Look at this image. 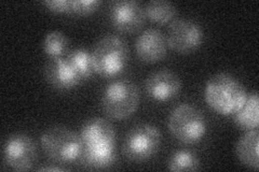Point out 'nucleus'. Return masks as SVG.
Listing matches in <instances>:
<instances>
[{
    "label": "nucleus",
    "instance_id": "nucleus-13",
    "mask_svg": "<svg viewBox=\"0 0 259 172\" xmlns=\"http://www.w3.org/2000/svg\"><path fill=\"white\" fill-rule=\"evenodd\" d=\"M83 146L116 144V130L111 123L102 118H94L84 123L80 133Z\"/></svg>",
    "mask_w": 259,
    "mask_h": 172
},
{
    "label": "nucleus",
    "instance_id": "nucleus-4",
    "mask_svg": "<svg viewBox=\"0 0 259 172\" xmlns=\"http://www.w3.org/2000/svg\"><path fill=\"white\" fill-rule=\"evenodd\" d=\"M40 142L47 156L63 165L79 160L82 152V141L80 136L61 125L46 129L40 137Z\"/></svg>",
    "mask_w": 259,
    "mask_h": 172
},
{
    "label": "nucleus",
    "instance_id": "nucleus-14",
    "mask_svg": "<svg viewBox=\"0 0 259 172\" xmlns=\"http://www.w3.org/2000/svg\"><path fill=\"white\" fill-rule=\"evenodd\" d=\"M117 159V146H83L79 161L84 168L90 170H104L110 168Z\"/></svg>",
    "mask_w": 259,
    "mask_h": 172
},
{
    "label": "nucleus",
    "instance_id": "nucleus-21",
    "mask_svg": "<svg viewBox=\"0 0 259 172\" xmlns=\"http://www.w3.org/2000/svg\"><path fill=\"white\" fill-rule=\"evenodd\" d=\"M100 6V0H71L70 14L89 15L99 9Z\"/></svg>",
    "mask_w": 259,
    "mask_h": 172
},
{
    "label": "nucleus",
    "instance_id": "nucleus-11",
    "mask_svg": "<svg viewBox=\"0 0 259 172\" xmlns=\"http://www.w3.org/2000/svg\"><path fill=\"white\" fill-rule=\"evenodd\" d=\"M145 89L153 100L168 101L181 92L182 80L173 71L159 70L153 72L146 80Z\"/></svg>",
    "mask_w": 259,
    "mask_h": 172
},
{
    "label": "nucleus",
    "instance_id": "nucleus-2",
    "mask_svg": "<svg viewBox=\"0 0 259 172\" xmlns=\"http://www.w3.org/2000/svg\"><path fill=\"white\" fill-rule=\"evenodd\" d=\"M94 70L105 78H116L125 69L128 61V50L125 41L115 35L101 38L92 51Z\"/></svg>",
    "mask_w": 259,
    "mask_h": 172
},
{
    "label": "nucleus",
    "instance_id": "nucleus-5",
    "mask_svg": "<svg viewBox=\"0 0 259 172\" xmlns=\"http://www.w3.org/2000/svg\"><path fill=\"white\" fill-rule=\"evenodd\" d=\"M167 127L172 136L182 143L200 142L206 134V120L194 105L183 103L177 105L168 117Z\"/></svg>",
    "mask_w": 259,
    "mask_h": 172
},
{
    "label": "nucleus",
    "instance_id": "nucleus-7",
    "mask_svg": "<svg viewBox=\"0 0 259 172\" xmlns=\"http://www.w3.org/2000/svg\"><path fill=\"white\" fill-rule=\"evenodd\" d=\"M38 159L37 144L25 134H14L7 138L4 144V160L15 171L30 170Z\"/></svg>",
    "mask_w": 259,
    "mask_h": 172
},
{
    "label": "nucleus",
    "instance_id": "nucleus-8",
    "mask_svg": "<svg viewBox=\"0 0 259 172\" xmlns=\"http://www.w3.org/2000/svg\"><path fill=\"white\" fill-rule=\"evenodd\" d=\"M203 29L199 23L187 19L174 20L168 26L167 46L176 53L190 54L203 42Z\"/></svg>",
    "mask_w": 259,
    "mask_h": 172
},
{
    "label": "nucleus",
    "instance_id": "nucleus-20",
    "mask_svg": "<svg viewBox=\"0 0 259 172\" xmlns=\"http://www.w3.org/2000/svg\"><path fill=\"white\" fill-rule=\"evenodd\" d=\"M68 47V38L59 30L50 31L44 40V51L51 60L66 56Z\"/></svg>",
    "mask_w": 259,
    "mask_h": 172
},
{
    "label": "nucleus",
    "instance_id": "nucleus-17",
    "mask_svg": "<svg viewBox=\"0 0 259 172\" xmlns=\"http://www.w3.org/2000/svg\"><path fill=\"white\" fill-rule=\"evenodd\" d=\"M146 18L158 24L173 22L177 15L176 7L167 0H150L145 7Z\"/></svg>",
    "mask_w": 259,
    "mask_h": 172
},
{
    "label": "nucleus",
    "instance_id": "nucleus-23",
    "mask_svg": "<svg viewBox=\"0 0 259 172\" xmlns=\"http://www.w3.org/2000/svg\"><path fill=\"white\" fill-rule=\"evenodd\" d=\"M38 171H66V168L63 167H58V166H45V167H40L37 169Z\"/></svg>",
    "mask_w": 259,
    "mask_h": 172
},
{
    "label": "nucleus",
    "instance_id": "nucleus-9",
    "mask_svg": "<svg viewBox=\"0 0 259 172\" xmlns=\"http://www.w3.org/2000/svg\"><path fill=\"white\" fill-rule=\"evenodd\" d=\"M109 20L112 27L124 34H134L145 24V8L135 0H117L110 5Z\"/></svg>",
    "mask_w": 259,
    "mask_h": 172
},
{
    "label": "nucleus",
    "instance_id": "nucleus-12",
    "mask_svg": "<svg viewBox=\"0 0 259 172\" xmlns=\"http://www.w3.org/2000/svg\"><path fill=\"white\" fill-rule=\"evenodd\" d=\"M45 76L49 84L61 91L75 88L82 82L66 57L52 59L49 62L45 69Z\"/></svg>",
    "mask_w": 259,
    "mask_h": 172
},
{
    "label": "nucleus",
    "instance_id": "nucleus-16",
    "mask_svg": "<svg viewBox=\"0 0 259 172\" xmlns=\"http://www.w3.org/2000/svg\"><path fill=\"white\" fill-rule=\"evenodd\" d=\"M233 121L242 130L258 129L259 124V100L257 92L247 95L245 102L233 114Z\"/></svg>",
    "mask_w": 259,
    "mask_h": 172
},
{
    "label": "nucleus",
    "instance_id": "nucleus-6",
    "mask_svg": "<svg viewBox=\"0 0 259 172\" xmlns=\"http://www.w3.org/2000/svg\"><path fill=\"white\" fill-rule=\"evenodd\" d=\"M161 146L159 129L150 124H139L128 130L123 141L124 156L132 161L152 158Z\"/></svg>",
    "mask_w": 259,
    "mask_h": 172
},
{
    "label": "nucleus",
    "instance_id": "nucleus-18",
    "mask_svg": "<svg viewBox=\"0 0 259 172\" xmlns=\"http://www.w3.org/2000/svg\"><path fill=\"white\" fill-rule=\"evenodd\" d=\"M82 81L89 80L95 72L92 60V53L85 48H76L65 56Z\"/></svg>",
    "mask_w": 259,
    "mask_h": 172
},
{
    "label": "nucleus",
    "instance_id": "nucleus-1",
    "mask_svg": "<svg viewBox=\"0 0 259 172\" xmlns=\"http://www.w3.org/2000/svg\"><path fill=\"white\" fill-rule=\"evenodd\" d=\"M247 97L246 89L241 82L228 73H217L205 84L204 99L214 112L221 116H232Z\"/></svg>",
    "mask_w": 259,
    "mask_h": 172
},
{
    "label": "nucleus",
    "instance_id": "nucleus-10",
    "mask_svg": "<svg viewBox=\"0 0 259 172\" xmlns=\"http://www.w3.org/2000/svg\"><path fill=\"white\" fill-rule=\"evenodd\" d=\"M135 52L143 63H159L166 56V36L157 28L144 30L135 41Z\"/></svg>",
    "mask_w": 259,
    "mask_h": 172
},
{
    "label": "nucleus",
    "instance_id": "nucleus-15",
    "mask_svg": "<svg viewBox=\"0 0 259 172\" xmlns=\"http://www.w3.org/2000/svg\"><path fill=\"white\" fill-rule=\"evenodd\" d=\"M258 147H259V132L258 129L248 130L242 136L236 146V154L243 165L258 170Z\"/></svg>",
    "mask_w": 259,
    "mask_h": 172
},
{
    "label": "nucleus",
    "instance_id": "nucleus-3",
    "mask_svg": "<svg viewBox=\"0 0 259 172\" xmlns=\"http://www.w3.org/2000/svg\"><path fill=\"white\" fill-rule=\"evenodd\" d=\"M140 98V89L134 82L117 79L105 87L102 95V108L113 120H125L135 113Z\"/></svg>",
    "mask_w": 259,
    "mask_h": 172
},
{
    "label": "nucleus",
    "instance_id": "nucleus-19",
    "mask_svg": "<svg viewBox=\"0 0 259 172\" xmlns=\"http://www.w3.org/2000/svg\"><path fill=\"white\" fill-rule=\"evenodd\" d=\"M167 167L171 171H197L201 168L200 158L190 150H178L171 155Z\"/></svg>",
    "mask_w": 259,
    "mask_h": 172
},
{
    "label": "nucleus",
    "instance_id": "nucleus-22",
    "mask_svg": "<svg viewBox=\"0 0 259 172\" xmlns=\"http://www.w3.org/2000/svg\"><path fill=\"white\" fill-rule=\"evenodd\" d=\"M44 5L54 13H70L71 0H46Z\"/></svg>",
    "mask_w": 259,
    "mask_h": 172
}]
</instances>
